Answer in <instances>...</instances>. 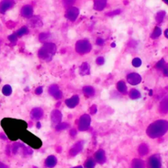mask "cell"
<instances>
[{
  "mask_svg": "<svg viewBox=\"0 0 168 168\" xmlns=\"http://www.w3.org/2000/svg\"><path fill=\"white\" fill-rule=\"evenodd\" d=\"M43 92V88L41 87H39L36 89V93L37 95H40V94L42 93Z\"/></svg>",
  "mask_w": 168,
  "mask_h": 168,
  "instance_id": "39",
  "label": "cell"
},
{
  "mask_svg": "<svg viewBox=\"0 0 168 168\" xmlns=\"http://www.w3.org/2000/svg\"><path fill=\"white\" fill-rule=\"evenodd\" d=\"M21 137L22 140L25 141V143H27L30 146L34 148H39V147L41 146V143L40 140L33 134L27 132V131H24L21 134Z\"/></svg>",
  "mask_w": 168,
  "mask_h": 168,
  "instance_id": "3",
  "label": "cell"
},
{
  "mask_svg": "<svg viewBox=\"0 0 168 168\" xmlns=\"http://www.w3.org/2000/svg\"><path fill=\"white\" fill-rule=\"evenodd\" d=\"M148 166L149 168H160L161 164L160 159L156 157V156H152L149 160Z\"/></svg>",
  "mask_w": 168,
  "mask_h": 168,
  "instance_id": "12",
  "label": "cell"
},
{
  "mask_svg": "<svg viewBox=\"0 0 168 168\" xmlns=\"http://www.w3.org/2000/svg\"><path fill=\"white\" fill-rule=\"evenodd\" d=\"M66 104L68 107L74 108L75 107L79 102V97L77 95L72 97V98L68 99L66 101Z\"/></svg>",
  "mask_w": 168,
  "mask_h": 168,
  "instance_id": "15",
  "label": "cell"
},
{
  "mask_svg": "<svg viewBox=\"0 0 168 168\" xmlns=\"http://www.w3.org/2000/svg\"><path fill=\"white\" fill-rule=\"evenodd\" d=\"M90 117L88 115H84L80 118L79 124V129L80 130H86L89 127Z\"/></svg>",
  "mask_w": 168,
  "mask_h": 168,
  "instance_id": "7",
  "label": "cell"
},
{
  "mask_svg": "<svg viewBox=\"0 0 168 168\" xmlns=\"http://www.w3.org/2000/svg\"><path fill=\"white\" fill-rule=\"evenodd\" d=\"M133 168H144L143 162L141 160H135L133 163Z\"/></svg>",
  "mask_w": 168,
  "mask_h": 168,
  "instance_id": "29",
  "label": "cell"
},
{
  "mask_svg": "<svg viewBox=\"0 0 168 168\" xmlns=\"http://www.w3.org/2000/svg\"><path fill=\"white\" fill-rule=\"evenodd\" d=\"M104 59L103 57H102V56H99L96 60V62L97 64H98L99 65H101L104 63Z\"/></svg>",
  "mask_w": 168,
  "mask_h": 168,
  "instance_id": "35",
  "label": "cell"
},
{
  "mask_svg": "<svg viewBox=\"0 0 168 168\" xmlns=\"http://www.w3.org/2000/svg\"><path fill=\"white\" fill-rule=\"evenodd\" d=\"M129 96L132 99H138V98L140 97L141 94H140V93H139V92H138L137 90H136L135 89H133L129 93Z\"/></svg>",
  "mask_w": 168,
  "mask_h": 168,
  "instance_id": "25",
  "label": "cell"
},
{
  "mask_svg": "<svg viewBox=\"0 0 168 168\" xmlns=\"http://www.w3.org/2000/svg\"><path fill=\"white\" fill-rule=\"evenodd\" d=\"M107 0H94V9L96 11H101L106 7Z\"/></svg>",
  "mask_w": 168,
  "mask_h": 168,
  "instance_id": "14",
  "label": "cell"
},
{
  "mask_svg": "<svg viewBox=\"0 0 168 168\" xmlns=\"http://www.w3.org/2000/svg\"><path fill=\"white\" fill-rule=\"evenodd\" d=\"M28 33V29L26 27L24 26L21 28V29H19L18 31H17L16 34L18 37H21L23 35H25V34H27Z\"/></svg>",
  "mask_w": 168,
  "mask_h": 168,
  "instance_id": "27",
  "label": "cell"
},
{
  "mask_svg": "<svg viewBox=\"0 0 168 168\" xmlns=\"http://www.w3.org/2000/svg\"><path fill=\"white\" fill-rule=\"evenodd\" d=\"M42 48L51 56H53L54 55H55L56 51V45L55 44H53V43H50V42L45 43Z\"/></svg>",
  "mask_w": 168,
  "mask_h": 168,
  "instance_id": "8",
  "label": "cell"
},
{
  "mask_svg": "<svg viewBox=\"0 0 168 168\" xmlns=\"http://www.w3.org/2000/svg\"><path fill=\"white\" fill-rule=\"evenodd\" d=\"M38 56L40 59L45 60L47 61H49L52 59V56H50L42 47L38 51Z\"/></svg>",
  "mask_w": 168,
  "mask_h": 168,
  "instance_id": "16",
  "label": "cell"
},
{
  "mask_svg": "<svg viewBox=\"0 0 168 168\" xmlns=\"http://www.w3.org/2000/svg\"><path fill=\"white\" fill-rule=\"evenodd\" d=\"M2 123H4V126H4L3 127L11 139L13 137L16 139V137H19V135H21L22 133L24 132L26 124L22 120L5 119L3 120Z\"/></svg>",
  "mask_w": 168,
  "mask_h": 168,
  "instance_id": "1",
  "label": "cell"
},
{
  "mask_svg": "<svg viewBox=\"0 0 168 168\" xmlns=\"http://www.w3.org/2000/svg\"><path fill=\"white\" fill-rule=\"evenodd\" d=\"M165 36H166V38H168V29L165 31Z\"/></svg>",
  "mask_w": 168,
  "mask_h": 168,
  "instance_id": "40",
  "label": "cell"
},
{
  "mask_svg": "<svg viewBox=\"0 0 168 168\" xmlns=\"http://www.w3.org/2000/svg\"><path fill=\"white\" fill-rule=\"evenodd\" d=\"M163 1L166 3V4H167L168 5V0H163Z\"/></svg>",
  "mask_w": 168,
  "mask_h": 168,
  "instance_id": "41",
  "label": "cell"
},
{
  "mask_svg": "<svg viewBox=\"0 0 168 168\" xmlns=\"http://www.w3.org/2000/svg\"><path fill=\"white\" fill-rule=\"evenodd\" d=\"M163 70H164V75L168 77V64L165 65V66H164V68H163Z\"/></svg>",
  "mask_w": 168,
  "mask_h": 168,
  "instance_id": "37",
  "label": "cell"
},
{
  "mask_svg": "<svg viewBox=\"0 0 168 168\" xmlns=\"http://www.w3.org/2000/svg\"><path fill=\"white\" fill-rule=\"evenodd\" d=\"M132 64H133V66L139 67L141 65V64H142V61H141V60L139 58H135L133 60Z\"/></svg>",
  "mask_w": 168,
  "mask_h": 168,
  "instance_id": "31",
  "label": "cell"
},
{
  "mask_svg": "<svg viewBox=\"0 0 168 168\" xmlns=\"http://www.w3.org/2000/svg\"><path fill=\"white\" fill-rule=\"evenodd\" d=\"M14 5H15L14 0H3L0 3V13H5L8 9L12 8Z\"/></svg>",
  "mask_w": 168,
  "mask_h": 168,
  "instance_id": "6",
  "label": "cell"
},
{
  "mask_svg": "<svg viewBox=\"0 0 168 168\" xmlns=\"http://www.w3.org/2000/svg\"><path fill=\"white\" fill-rule=\"evenodd\" d=\"M31 116H32L34 118L39 119L41 118V116H43V110L40 109H35L32 110V113H31Z\"/></svg>",
  "mask_w": 168,
  "mask_h": 168,
  "instance_id": "20",
  "label": "cell"
},
{
  "mask_svg": "<svg viewBox=\"0 0 168 168\" xmlns=\"http://www.w3.org/2000/svg\"><path fill=\"white\" fill-rule=\"evenodd\" d=\"M79 13V11L78 8L75 7H70L66 11V15H66V18L68 20H70V21H75L76 19L78 18Z\"/></svg>",
  "mask_w": 168,
  "mask_h": 168,
  "instance_id": "5",
  "label": "cell"
},
{
  "mask_svg": "<svg viewBox=\"0 0 168 168\" xmlns=\"http://www.w3.org/2000/svg\"><path fill=\"white\" fill-rule=\"evenodd\" d=\"M117 89L121 93H126L127 92V86L125 82L123 81H119L117 84Z\"/></svg>",
  "mask_w": 168,
  "mask_h": 168,
  "instance_id": "21",
  "label": "cell"
},
{
  "mask_svg": "<svg viewBox=\"0 0 168 168\" xmlns=\"http://www.w3.org/2000/svg\"><path fill=\"white\" fill-rule=\"evenodd\" d=\"M166 15V12L164 11H161L160 12H158L157 14H156V21L158 23H160L164 19V16Z\"/></svg>",
  "mask_w": 168,
  "mask_h": 168,
  "instance_id": "24",
  "label": "cell"
},
{
  "mask_svg": "<svg viewBox=\"0 0 168 168\" xmlns=\"http://www.w3.org/2000/svg\"><path fill=\"white\" fill-rule=\"evenodd\" d=\"M162 34V30L159 27H156L154 30V32L151 35V38L152 39H156L158 38L159 36L161 35Z\"/></svg>",
  "mask_w": 168,
  "mask_h": 168,
  "instance_id": "26",
  "label": "cell"
},
{
  "mask_svg": "<svg viewBox=\"0 0 168 168\" xmlns=\"http://www.w3.org/2000/svg\"><path fill=\"white\" fill-rule=\"evenodd\" d=\"M74 168H83L81 166H78V167H74Z\"/></svg>",
  "mask_w": 168,
  "mask_h": 168,
  "instance_id": "42",
  "label": "cell"
},
{
  "mask_svg": "<svg viewBox=\"0 0 168 168\" xmlns=\"http://www.w3.org/2000/svg\"><path fill=\"white\" fill-rule=\"evenodd\" d=\"M56 159L53 156H51L49 157H48L45 162V164L46 166L49 167H53L56 165Z\"/></svg>",
  "mask_w": 168,
  "mask_h": 168,
  "instance_id": "19",
  "label": "cell"
},
{
  "mask_svg": "<svg viewBox=\"0 0 168 168\" xmlns=\"http://www.w3.org/2000/svg\"><path fill=\"white\" fill-rule=\"evenodd\" d=\"M2 92H3V93H4L5 95L9 96V95H11V93H12V89H11L10 85H5L4 88H3Z\"/></svg>",
  "mask_w": 168,
  "mask_h": 168,
  "instance_id": "28",
  "label": "cell"
},
{
  "mask_svg": "<svg viewBox=\"0 0 168 168\" xmlns=\"http://www.w3.org/2000/svg\"><path fill=\"white\" fill-rule=\"evenodd\" d=\"M94 166H95V162L92 159L87 160L85 164V168H93Z\"/></svg>",
  "mask_w": 168,
  "mask_h": 168,
  "instance_id": "30",
  "label": "cell"
},
{
  "mask_svg": "<svg viewBox=\"0 0 168 168\" xmlns=\"http://www.w3.org/2000/svg\"><path fill=\"white\" fill-rule=\"evenodd\" d=\"M76 1V0H62V2H63V5H64L65 7H68L74 4Z\"/></svg>",
  "mask_w": 168,
  "mask_h": 168,
  "instance_id": "32",
  "label": "cell"
},
{
  "mask_svg": "<svg viewBox=\"0 0 168 168\" xmlns=\"http://www.w3.org/2000/svg\"><path fill=\"white\" fill-rule=\"evenodd\" d=\"M168 129V122L165 120H158L150 125L147 129V134L150 137L156 138L164 135Z\"/></svg>",
  "mask_w": 168,
  "mask_h": 168,
  "instance_id": "2",
  "label": "cell"
},
{
  "mask_svg": "<svg viewBox=\"0 0 168 168\" xmlns=\"http://www.w3.org/2000/svg\"><path fill=\"white\" fill-rule=\"evenodd\" d=\"M127 81L132 85H137L141 81V77L137 73H132L127 76Z\"/></svg>",
  "mask_w": 168,
  "mask_h": 168,
  "instance_id": "9",
  "label": "cell"
},
{
  "mask_svg": "<svg viewBox=\"0 0 168 168\" xmlns=\"http://www.w3.org/2000/svg\"><path fill=\"white\" fill-rule=\"evenodd\" d=\"M49 93L56 99H60L62 97V93L59 89V87L56 85H53L49 87Z\"/></svg>",
  "mask_w": 168,
  "mask_h": 168,
  "instance_id": "13",
  "label": "cell"
},
{
  "mask_svg": "<svg viewBox=\"0 0 168 168\" xmlns=\"http://www.w3.org/2000/svg\"><path fill=\"white\" fill-rule=\"evenodd\" d=\"M51 35L49 33H41L39 34V39L41 42L47 43V41L49 40Z\"/></svg>",
  "mask_w": 168,
  "mask_h": 168,
  "instance_id": "23",
  "label": "cell"
},
{
  "mask_svg": "<svg viewBox=\"0 0 168 168\" xmlns=\"http://www.w3.org/2000/svg\"><path fill=\"white\" fill-rule=\"evenodd\" d=\"M80 73L81 75L89 74L90 68L87 62H84L80 67Z\"/></svg>",
  "mask_w": 168,
  "mask_h": 168,
  "instance_id": "18",
  "label": "cell"
},
{
  "mask_svg": "<svg viewBox=\"0 0 168 168\" xmlns=\"http://www.w3.org/2000/svg\"><path fill=\"white\" fill-rule=\"evenodd\" d=\"M17 37H18V36H16V34H12V35H11V36H9L8 39H9V40L11 42L15 43L17 40Z\"/></svg>",
  "mask_w": 168,
  "mask_h": 168,
  "instance_id": "34",
  "label": "cell"
},
{
  "mask_svg": "<svg viewBox=\"0 0 168 168\" xmlns=\"http://www.w3.org/2000/svg\"><path fill=\"white\" fill-rule=\"evenodd\" d=\"M83 91L85 95L87 96H93L95 94V90H94L92 87L90 86H86L84 87Z\"/></svg>",
  "mask_w": 168,
  "mask_h": 168,
  "instance_id": "22",
  "label": "cell"
},
{
  "mask_svg": "<svg viewBox=\"0 0 168 168\" xmlns=\"http://www.w3.org/2000/svg\"><path fill=\"white\" fill-rule=\"evenodd\" d=\"M96 42H97V44L99 45H102L104 44V40L101 38H98L97 39Z\"/></svg>",
  "mask_w": 168,
  "mask_h": 168,
  "instance_id": "38",
  "label": "cell"
},
{
  "mask_svg": "<svg viewBox=\"0 0 168 168\" xmlns=\"http://www.w3.org/2000/svg\"><path fill=\"white\" fill-rule=\"evenodd\" d=\"M112 45V47H115V46H116V45H115L114 44H112V45Z\"/></svg>",
  "mask_w": 168,
  "mask_h": 168,
  "instance_id": "43",
  "label": "cell"
},
{
  "mask_svg": "<svg viewBox=\"0 0 168 168\" xmlns=\"http://www.w3.org/2000/svg\"><path fill=\"white\" fill-rule=\"evenodd\" d=\"M29 24L31 27L37 28L41 27L43 25V22L41 18L38 16H34L30 18Z\"/></svg>",
  "mask_w": 168,
  "mask_h": 168,
  "instance_id": "10",
  "label": "cell"
},
{
  "mask_svg": "<svg viewBox=\"0 0 168 168\" xmlns=\"http://www.w3.org/2000/svg\"><path fill=\"white\" fill-rule=\"evenodd\" d=\"M121 13V10H116V11H114L113 12H110L109 13L107 14L108 16H114V15H118V14L120 13Z\"/></svg>",
  "mask_w": 168,
  "mask_h": 168,
  "instance_id": "36",
  "label": "cell"
},
{
  "mask_svg": "<svg viewBox=\"0 0 168 168\" xmlns=\"http://www.w3.org/2000/svg\"><path fill=\"white\" fill-rule=\"evenodd\" d=\"M21 13L22 16L25 17V18L30 19L33 15V8L30 5H24L21 9Z\"/></svg>",
  "mask_w": 168,
  "mask_h": 168,
  "instance_id": "11",
  "label": "cell"
},
{
  "mask_svg": "<svg viewBox=\"0 0 168 168\" xmlns=\"http://www.w3.org/2000/svg\"><path fill=\"white\" fill-rule=\"evenodd\" d=\"M165 65H166V62H165L164 59H162L160 61L158 62L157 64H156V68H158V69H163Z\"/></svg>",
  "mask_w": 168,
  "mask_h": 168,
  "instance_id": "33",
  "label": "cell"
},
{
  "mask_svg": "<svg viewBox=\"0 0 168 168\" xmlns=\"http://www.w3.org/2000/svg\"><path fill=\"white\" fill-rule=\"evenodd\" d=\"M95 157L96 160L99 163H103L105 160V156H104V152L102 150H99L97 152H96Z\"/></svg>",
  "mask_w": 168,
  "mask_h": 168,
  "instance_id": "17",
  "label": "cell"
},
{
  "mask_svg": "<svg viewBox=\"0 0 168 168\" xmlns=\"http://www.w3.org/2000/svg\"><path fill=\"white\" fill-rule=\"evenodd\" d=\"M91 50H92V45L87 40H79L76 44V52L80 55L89 53Z\"/></svg>",
  "mask_w": 168,
  "mask_h": 168,
  "instance_id": "4",
  "label": "cell"
}]
</instances>
